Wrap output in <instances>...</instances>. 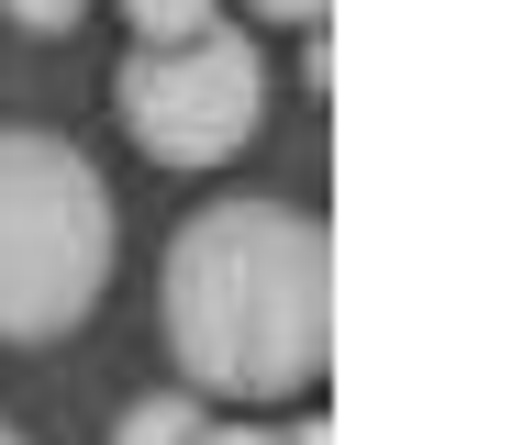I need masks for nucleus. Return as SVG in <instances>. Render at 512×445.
Returning a JSON list of instances; mask_svg holds the SVG:
<instances>
[{
	"instance_id": "f257e3e1",
	"label": "nucleus",
	"mask_w": 512,
	"mask_h": 445,
	"mask_svg": "<svg viewBox=\"0 0 512 445\" xmlns=\"http://www.w3.org/2000/svg\"><path fill=\"white\" fill-rule=\"evenodd\" d=\"M167 345L201 390L290 401L334 356V234L290 201H201L167 234Z\"/></svg>"
},
{
	"instance_id": "f03ea898",
	"label": "nucleus",
	"mask_w": 512,
	"mask_h": 445,
	"mask_svg": "<svg viewBox=\"0 0 512 445\" xmlns=\"http://www.w3.org/2000/svg\"><path fill=\"white\" fill-rule=\"evenodd\" d=\"M112 279V190L56 134H0V334H78Z\"/></svg>"
},
{
	"instance_id": "7ed1b4c3",
	"label": "nucleus",
	"mask_w": 512,
	"mask_h": 445,
	"mask_svg": "<svg viewBox=\"0 0 512 445\" xmlns=\"http://www.w3.org/2000/svg\"><path fill=\"white\" fill-rule=\"evenodd\" d=\"M112 101L156 167H223L268 112V56H256L245 23H201L179 45H134Z\"/></svg>"
},
{
	"instance_id": "20e7f679",
	"label": "nucleus",
	"mask_w": 512,
	"mask_h": 445,
	"mask_svg": "<svg viewBox=\"0 0 512 445\" xmlns=\"http://www.w3.org/2000/svg\"><path fill=\"white\" fill-rule=\"evenodd\" d=\"M112 445H201V401H190V390H145V401L112 423Z\"/></svg>"
},
{
	"instance_id": "39448f33",
	"label": "nucleus",
	"mask_w": 512,
	"mask_h": 445,
	"mask_svg": "<svg viewBox=\"0 0 512 445\" xmlns=\"http://www.w3.org/2000/svg\"><path fill=\"white\" fill-rule=\"evenodd\" d=\"M223 12V0H123V23L145 34V45H179V34H201Z\"/></svg>"
},
{
	"instance_id": "423d86ee",
	"label": "nucleus",
	"mask_w": 512,
	"mask_h": 445,
	"mask_svg": "<svg viewBox=\"0 0 512 445\" xmlns=\"http://www.w3.org/2000/svg\"><path fill=\"white\" fill-rule=\"evenodd\" d=\"M201 445H334V423H301V434H256V423H201Z\"/></svg>"
},
{
	"instance_id": "0eeeda50",
	"label": "nucleus",
	"mask_w": 512,
	"mask_h": 445,
	"mask_svg": "<svg viewBox=\"0 0 512 445\" xmlns=\"http://www.w3.org/2000/svg\"><path fill=\"white\" fill-rule=\"evenodd\" d=\"M0 12H12L23 34H78V12H90V0H0Z\"/></svg>"
},
{
	"instance_id": "6e6552de",
	"label": "nucleus",
	"mask_w": 512,
	"mask_h": 445,
	"mask_svg": "<svg viewBox=\"0 0 512 445\" xmlns=\"http://www.w3.org/2000/svg\"><path fill=\"white\" fill-rule=\"evenodd\" d=\"M245 12H268V23H323V0H245Z\"/></svg>"
},
{
	"instance_id": "1a4fd4ad",
	"label": "nucleus",
	"mask_w": 512,
	"mask_h": 445,
	"mask_svg": "<svg viewBox=\"0 0 512 445\" xmlns=\"http://www.w3.org/2000/svg\"><path fill=\"white\" fill-rule=\"evenodd\" d=\"M0 445H23V434H12V423H0Z\"/></svg>"
}]
</instances>
